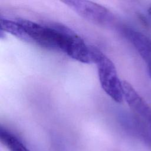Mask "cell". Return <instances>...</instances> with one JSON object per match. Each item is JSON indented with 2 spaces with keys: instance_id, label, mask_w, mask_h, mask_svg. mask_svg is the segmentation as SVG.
<instances>
[{
  "instance_id": "277c9868",
  "label": "cell",
  "mask_w": 151,
  "mask_h": 151,
  "mask_svg": "<svg viewBox=\"0 0 151 151\" xmlns=\"http://www.w3.org/2000/svg\"><path fill=\"white\" fill-rule=\"evenodd\" d=\"M126 35L146 63L148 74L151 79V40L143 33L130 29L127 30Z\"/></svg>"
},
{
  "instance_id": "5b68a950",
  "label": "cell",
  "mask_w": 151,
  "mask_h": 151,
  "mask_svg": "<svg viewBox=\"0 0 151 151\" xmlns=\"http://www.w3.org/2000/svg\"><path fill=\"white\" fill-rule=\"evenodd\" d=\"M0 139L9 151H30L18 137L2 127L0 129Z\"/></svg>"
},
{
  "instance_id": "7a4b0ae2",
  "label": "cell",
  "mask_w": 151,
  "mask_h": 151,
  "mask_svg": "<svg viewBox=\"0 0 151 151\" xmlns=\"http://www.w3.org/2000/svg\"><path fill=\"white\" fill-rule=\"evenodd\" d=\"M63 2L80 17L95 24L109 25L113 21V14L107 8L97 3L82 0H69Z\"/></svg>"
},
{
  "instance_id": "6da1fadb",
  "label": "cell",
  "mask_w": 151,
  "mask_h": 151,
  "mask_svg": "<svg viewBox=\"0 0 151 151\" xmlns=\"http://www.w3.org/2000/svg\"><path fill=\"white\" fill-rule=\"evenodd\" d=\"M92 51L101 88L113 100L121 103L124 99L122 81L118 76L114 63L99 49L92 47Z\"/></svg>"
},
{
  "instance_id": "3957f363",
  "label": "cell",
  "mask_w": 151,
  "mask_h": 151,
  "mask_svg": "<svg viewBox=\"0 0 151 151\" xmlns=\"http://www.w3.org/2000/svg\"><path fill=\"white\" fill-rule=\"evenodd\" d=\"M123 99L128 106L151 127V107L133 87L126 81H122Z\"/></svg>"
},
{
  "instance_id": "52a82bcc",
  "label": "cell",
  "mask_w": 151,
  "mask_h": 151,
  "mask_svg": "<svg viewBox=\"0 0 151 151\" xmlns=\"http://www.w3.org/2000/svg\"><path fill=\"white\" fill-rule=\"evenodd\" d=\"M148 11H149V13L151 15V6L149 8V10H148Z\"/></svg>"
},
{
  "instance_id": "8992f818",
  "label": "cell",
  "mask_w": 151,
  "mask_h": 151,
  "mask_svg": "<svg viewBox=\"0 0 151 151\" xmlns=\"http://www.w3.org/2000/svg\"><path fill=\"white\" fill-rule=\"evenodd\" d=\"M0 21L2 31L7 32L23 41L30 42L29 38L26 32L17 21H14L6 18H1Z\"/></svg>"
}]
</instances>
